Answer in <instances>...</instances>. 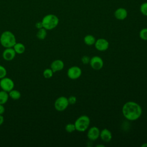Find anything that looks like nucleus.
<instances>
[{
	"mask_svg": "<svg viewBox=\"0 0 147 147\" xmlns=\"http://www.w3.org/2000/svg\"><path fill=\"white\" fill-rule=\"evenodd\" d=\"M115 17L119 20H123L127 16V11L123 7H119L114 11Z\"/></svg>",
	"mask_w": 147,
	"mask_h": 147,
	"instance_id": "nucleus-12",
	"label": "nucleus"
},
{
	"mask_svg": "<svg viewBox=\"0 0 147 147\" xmlns=\"http://www.w3.org/2000/svg\"><path fill=\"white\" fill-rule=\"evenodd\" d=\"M142 147H146V146H147V143H145V144H143L142 145Z\"/></svg>",
	"mask_w": 147,
	"mask_h": 147,
	"instance_id": "nucleus-30",
	"label": "nucleus"
},
{
	"mask_svg": "<svg viewBox=\"0 0 147 147\" xmlns=\"http://www.w3.org/2000/svg\"><path fill=\"white\" fill-rule=\"evenodd\" d=\"M6 74H7V71L6 68L3 66L0 65V79L5 77L6 75Z\"/></svg>",
	"mask_w": 147,
	"mask_h": 147,
	"instance_id": "nucleus-24",
	"label": "nucleus"
},
{
	"mask_svg": "<svg viewBox=\"0 0 147 147\" xmlns=\"http://www.w3.org/2000/svg\"><path fill=\"white\" fill-rule=\"evenodd\" d=\"M42 26L46 30H52L59 24V18L55 14H49L45 16L41 21Z\"/></svg>",
	"mask_w": 147,
	"mask_h": 147,
	"instance_id": "nucleus-3",
	"label": "nucleus"
},
{
	"mask_svg": "<svg viewBox=\"0 0 147 147\" xmlns=\"http://www.w3.org/2000/svg\"><path fill=\"white\" fill-rule=\"evenodd\" d=\"M95 38L91 34H88L84 37V42L88 45H92L95 42Z\"/></svg>",
	"mask_w": 147,
	"mask_h": 147,
	"instance_id": "nucleus-17",
	"label": "nucleus"
},
{
	"mask_svg": "<svg viewBox=\"0 0 147 147\" xmlns=\"http://www.w3.org/2000/svg\"><path fill=\"white\" fill-rule=\"evenodd\" d=\"M53 73L51 68H47L43 72V76L46 79H49L52 77Z\"/></svg>",
	"mask_w": 147,
	"mask_h": 147,
	"instance_id": "nucleus-20",
	"label": "nucleus"
},
{
	"mask_svg": "<svg viewBox=\"0 0 147 147\" xmlns=\"http://www.w3.org/2000/svg\"><path fill=\"white\" fill-rule=\"evenodd\" d=\"M122 111L125 118L129 121H135L138 119L142 112L140 105L133 101L125 103L122 107Z\"/></svg>",
	"mask_w": 147,
	"mask_h": 147,
	"instance_id": "nucleus-1",
	"label": "nucleus"
},
{
	"mask_svg": "<svg viewBox=\"0 0 147 147\" xmlns=\"http://www.w3.org/2000/svg\"><path fill=\"white\" fill-rule=\"evenodd\" d=\"M95 47L96 49L99 51H105L109 46V43L105 38H99L95 41Z\"/></svg>",
	"mask_w": 147,
	"mask_h": 147,
	"instance_id": "nucleus-9",
	"label": "nucleus"
},
{
	"mask_svg": "<svg viewBox=\"0 0 147 147\" xmlns=\"http://www.w3.org/2000/svg\"><path fill=\"white\" fill-rule=\"evenodd\" d=\"M90 64L94 69L99 70L103 66V61L101 57L95 56L90 59Z\"/></svg>",
	"mask_w": 147,
	"mask_h": 147,
	"instance_id": "nucleus-8",
	"label": "nucleus"
},
{
	"mask_svg": "<svg viewBox=\"0 0 147 147\" xmlns=\"http://www.w3.org/2000/svg\"><path fill=\"white\" fill-rule=\"evenodd\" d=\"M13 48H14L16 53L18 54H22L25 51V45L21 42H18V43L16 42Z\"/></svg>",
	"mask_w": 147,
	"mask_h": 147,
	"instance_id": "nucleus-15",
	"label": "nucleus"
},
{
	"mask_svg": "<svg viewBox=\"0 0 147 147\" xmlns=\"http://www.w3.org/2000/svg\"><path fill=\"white\" fill-rule=\"evenodd\" d=\"M90 58L88 56L84 55L82 57V62L84 64H87L90 63Z\"/></svg>",
	"mask_w": 147,
	"mask_h": 147,
	"instance_id": "nucleus-25",
	"label": "nucleus"
},
{
	"mask_svg": "<svg viewBox=\"0 0 147 147\" xmlns=\"http://www.w3.org/2000/svg\"><path fill=\"white\" fill-rule=\"evenodd\" d=\"M47 30L45 28H42L38 29V30L36 34V36L37 37L40 39V40H44L45 38V37H47Z\"/></svg>",
	"mask_w": 147,
	"mask_h": 147,
	"instance_id": "nucleus-19",
	"label": "nucleus"
},
{
	"mask_svg": "<svg viewBox=\"0 0 147 147\" xmlns=\"http://www.w3.org/2000/svg\"><path fill=\"white\" fill-rule=\"evenodd\" d=\"M0 87L2 90L9 92L13 89L14 83L12 79L5 76L0 79Z\"/></svg>",
	"mask_w": 147,
	"mask_h": 147,
	"instance_id": "nucleus-6",
	"label": "nucleus"
},
{
	"mask_svg": "<svg viewBox=\"0 0 147 147\" xmlns=\"http://www.w3.org/2000/svg\"><path fill=\"white\" fill-rule=\"evenodd\" d=\"M90 123V118L85 115L79 117L75 121L74 125L75 126V130L79 131H84L86 130Z\"/></svg>",
	"mask_w": 147,
	"mask_h": 147,
	"instance_id": "nucleus-4",
	"label": "nucleus"
},
{
	"mask_svg": "<svg viewBox=\"0 0 147 147\" xmlns=\"http://www.w3.org/2000/svg\"><path fill=\"white\" fill-rule=\"evenodd\" d=\"M68 100L69 104L74 105L76 102V98L75 96H71L68 98Z\"/></svg>",
	"mask_w": 147,
	"mask_h": 147,
	"instance_id": "nucleus-26",
	"label": "nucleus"
},
{
	"mask_svg": "<svg viewBox=\"0 0 147 147\" xmlns=\"http://www.w3.org/2000/svg\"><path fill=\"white\" fill-rule=\"evenodd\" d=\"M9 93L4 90L0 91V104L4 105L6 103L9 99Z\"/></svg>",
	"mask_w": 147,
	"mask_h": 147,
	"instance_id": "nucleus-16",
	"label": "nucleus"
},
{
	"mask_svg": "<svg viewBox=\"0 0 147 147\" xmlns=\"http://www.w3.org/2000/svg\"><path fill=\"white\" fill-rule=\"evenodd\" d=\"M82 75V70L78 66H73L70 67L67 71L68 77L71 79H78Z\"/></svg>",
	"mask_w": 147,
	"mask_h": 147,
	"instance_id": "nucleus-7",
	"label": "nucleus"
},
{
	"mask_svg": "<svg viewBox=\"0 0 147 147\" xmlns=\"http://www.w3.org/2000/svg\"><path fill=\"white\" fill-rule=\"evenodd\" d=\"M69 102L68 98L61 96L59 97L55 102V108L58 111H63L65 110L68 106Z\"/></svg>",
	"mask_w": 147,
	"mask_h": 147,
	"instance_id": "nucleus-5",
	"label": "nucleus"
},
{
	"mask_svg": "<svg viewBox=\"0 0 147 147\" xmlns=\"http://www.w3.org/2000/svg\"><path fill=\"white\" fill-rule=\"evenodd\" d=\"M140 12L145 16H147V2L142 3L140 7Z\"/></svg>",
	"mask_w": 147,
	"mask_h": 147,
	"instance_id": "nucleus-21",
	"label": "nucleus"
},
{
	"mask_svg": "<svg viewBox=\"0 0 147 147\" xmlns=\"http://www.w3.org/2000/svg\"><path fill=\"white\" fill-rule=\"evenodd\" d=\"M9 97L11 98L13 100H17L21 97V93L19 91L17 90H11L9 92Z\"/></svg>",
	"mask_w": 147,
	"mask_h": 147,
	"instance_id": "nucleus-18",
	"label": "nucleus"
},
{
	"mask_svg": "<svg viewBox=\"0 0 147 147\" xmlns=\"http://www.w3.org/2000/svg\"><path fill=\"white\" fill-rule=\"evenodd\" d=\"M102 141L106 142H108L111 141L112 138V134L111 131L107 129H104L101 131H100L99 136Z\"/></svg>",
	"mask_w": 147,
	"mask_h": 147,
	"instance_id": "nucleus-14",
	"label": "nucleus"
},
{
	"mask_svg": "<svg viewBox=\"0 0 147 147\" xmlns=\"http://www.w3.org/2000/svg\"><path fill=\"white\" fill-rule=\"evenodd\" d=\"M0 43L5 48H12L16 43V37L11 32L5 31L1 35Z\"/></svg>",
	"mask_w": 147,
	"mask_h": 147,
	"instance_id": "nucleus-2",
	"label": "nucleus"
},
{
	"mask_svg": "<svg viewBox=\"0 0 147 147\" xmlns=\"http://www.w3.org/2000/svg\"><path fill=\"white\" fill-rule=\"evenodd\" d=\"M36 28H37L38 29H40V28H43V26H42V22H41V21H39V22H37L36 24Z\"/></svg>",
	"mask_w": 147,
	"mask_h": 147,
	"instance_id": "nucleus-27",
	"label": "nucleus"
},
{
	"mask_svg": "<svg viewBox=\"0 0 147 147\" xmlns=\"http://www.w3.org/2000/svg\"><path fill=\"white\" fill-rule=\"evenodd\" d=\"M100 136V130L96 127L93 126L89 129L87 132V137L91 141H95L97 140Z\"/></svg>",
	"mask_w": 147,
	"mask_h": 147,
	"instance_id": "nucleus-11",
	"label": "nucleus"
},
{
	"mask_svg": "<svg viewBox=\"0 0 147 147\" xmlns=\"http://www.w3.org/2000/svg\"><path fill=\"white\" fill-rule=\"evenodd\" d=\"M65 130L68 133H72L75 130V126L74 123H68L65 127Z\"/></svg>",
	"mask_w": 147,
	"mask_h": 147,
	"instance_id": "nucleus-23",
	"label": "nucleus"
},
{
	"mask_svg": "<svg viewBox=\"0 0 147 147\" xmlns=\"http://www.w3.org/2000/svg\"><path fill=\"white\" fill-rule=\"evenodd\" d=\"M64 67V62L59 59L54 60L51 64V68L53 72L60 71L63 69Z\"/></svg>",
	"mask_w": 147,
	"mask_h": 147,
	"instance_id": "nucleus-13",
	"label": "nucleus"
},
{
	"mask_svg": "<svg viewBox=\"0 0 147 147\" xmlns=\"http://www.w3.org/2000/svg\"><path fill=\"white\" fill-rule=\"evenodd\" d=\"M140 37L144 40H147V28L142 29L139 33Z\"/></svg>",
	"mask_w": 147,
	"mask_h": 147,
	"instance_id": "nucleus-22",
	"label": "nucleus"
},
{
	"mask_svg": "<svg viewBox=\"0 0 147 147\" xmlns=\"http://www.w3.org/2000/svg\"><path fill=\"white\" fill-rule=\"evenodd\" d=\"M16 55V53L13 47L7 48L2 53V57L6 61H11L14 59Z\"/></svg>",
	"mask_w": 147,
	"mask_h": 147,
	"instance_id": "nucleus-10",
	"label": "nucleus"
},
{
	"mask_svg": "<svg viewBox=\"0 0 147 147\" xmlns=\"http://www.w3.org/2000/svg\"><path fill=\"white\" fill-rule=\"evenodd\" d=\"M5 110V107L3 106V105L0 104V114L2 115L4 113Z\"/></svg>",
	"mask_w": 147,
	"mask_h": 147,
	"instance_id": "nucleus-28",
	"label": "nucleus"
},
{
	"mask_svg": "<svg viewBox=\"0 0 147 147\" xmlns=\"http://www.w3.org/2000/svg\"><path fill=\"white\" fill-rule=\"evenodd\" d=\"M3 121H4L3 117L0 114V126L3 123Z\"/></svg>",
	"mask_w": 147,
	"mask_h": 147,
	"instance_id": "nucleus-29",
	"label": "nucleus"
}]
</instances>
